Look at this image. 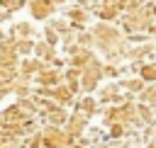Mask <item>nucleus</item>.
<instances>
[]
</instances>
